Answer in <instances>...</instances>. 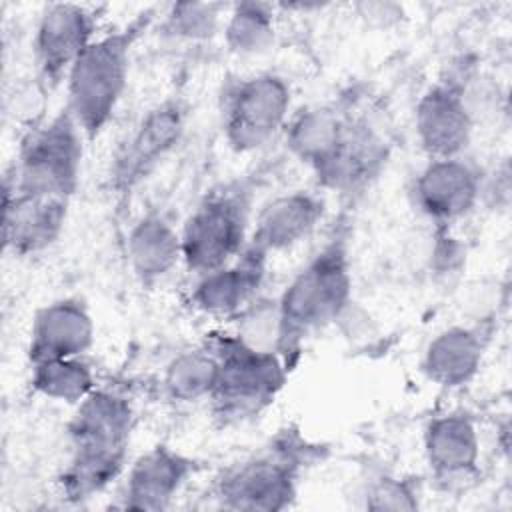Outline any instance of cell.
Wrapping results in <instances>:
<instances>
[{"instance_id": "obj_28", "label": "cell", "mask_w": 512, "mask_h": 512, "mask_svg": "<svg viewBox=\"0 0 512 512\" xmlns=\"http://www.w3.org/2000/svg\"><path fill=\"white\" fill-rule=\"evenodd\" d=\"M360 16H364L370 22H378V26H384L388 22H396L398 16H402V6L398 4H384V2H362L356 6Z\"/></svg>"}, {"instance_id": "obj_26", "label": "cell", "mask_w": 512, "mask_h": 512, "mask_svg": "<svg viewBox=\"0 0 512 512\" xmlns=\"http://www.w3.org/2000/svg\"><path fill=\"white\" fill-rule=\"evenodd\" d=\"M226 4L218 2H178L168 8L162 20V32L176 40H208L224 24Z\"/></svg>"}, {"instance_id": "obj_23", "label": "cell", "mask_w": 512, "mask_h": 512, "mask_svg": "<svg viewBox=\"0 0 512 512\" xmlns=\"http://www.w3.org/2000/svg\"><path fill=\"white\" fill-rule=\"evenodd\" d=\"M218 380V360L208 346L176 354L162 372L164 394L180 404L210 400Z\"/></svg>"}, {"instance_id": "obj_13", "label": "cell", "mask_w": 512, "mask_h": 512, "mask_svg": "<svg viewBox=\"0 0 512 512\" xmlns=\"http://www.w3.org/2000/svg\"><path fill=\"white\" fill-rule=\"evenodd\" d=\"M72 200L26 194L4 182L2 242L4 250L18 256H38L52 248L70 214Z\"/></svg>"}, {"instance_id": "obj_20", "label": "cell", "mask_w": 512, "mask_h": 512, "mask_svg": "<svg viewBox=\"0 0 512 512\" xmlns=\"http://www.w3.org/2000/svg\"><path fill=\"white\" fill-rule=\"evenodd\" d=\"M386 162L384 138L360 116L352 124L334 150V154L314 172L320 188L334 192H354L370 184Z\"/></svg>"}, {"instance_id": "obj_16", "label": "cell", "mask_w": 512, "mask_h": 512, "mask_svg": "<svg viewBox=\"0 0 512 512\" xmlns=\"http://www.w3.org/2000/svg\"><path fill=\"white\" fill-rule=\"evenodd\" d=\"M424 458L436 482L454 486L472 480L480 464V432L466 412L432 416L422 434Z\"/></svg>"}, {"instance_id": "obj_19", "label": "cell", "mask_w": 512, "mask_h": 512, "mask_svg": "<svg viewBox=\"0 0 512 512\" xmlns=\"http://www.w3.org/2000/svg\"><path fill=\"white\" fill-rule=\"evenodd\" d=\"M324 216V200L312 190H292L272 198L256 214L248 244L266 256L294 248Z\"/></svg>"}, {"instance_id": "obj_5", "label": "cell", "mask_w": 512, "mask_h": 512, "mask_svg": "<svg viewBox=\"0 0 512 512\" xmlns=\"http://www.w3.org/2000/svg\"><path fill=\"white\" fill-rule=\"evenodd\" d=\"M84 142L72 114L62 108L26 130L4 182L26 194L72 200L80 186Z\"/></svg>"}, {"instance_id": "obj_3", "label": "cell", "mask_w": 512, "mask_h": 512, "mask_svg": "<svg viewBox=\"0 0 512 512\" xmlns=\"http://www.w3.org/2000/svg\"><path fill=\"white\" fill-rule=\"evenodd\" d=\"M152 10L138 14L112 32L98 34L66 74V104L86 142L96 140L112 122L130 78L132 50L150 28Z\"/></svg>"}, {"instance_id": "obj_1", "label": "cell", "mask_w": 512, "mask_h": 512, "mask_svg": "<svg viewBox=\"0 0 512 512\" xmlns=\"http://www.w3.org/2000/svg\"><path fill=\"white\" fill-rule=\"evenodd\" d=\"M134 424V404L112 388H96L74 406L68 422L70 456L58 476L60 492L68 500L98 496L122 476Z\"/></svg>"}, {"instance_id": "obj_10", "label": "cell", "mask_w": 512, "mask_h": 512, "mask_svg": "<svg viewBox=\"0 0 512 512\" xmlns=\"http://www.w3.org/2000/svg\"><path fill=\"white\" fill-rule=\"evenodd\" d=\"M414 130L428 158L464 156L474 134V114L466 86L456 76L440 78L420 94Z\"/></svg>"}, {"instance_id": "obj_11", "label": "cell", "mask_w": 512, "mask_h": 512, "mask_svg": "<svg viewBox=\"0 0 512 512\" xmlns=\"http://www.w3.org/2000/svg\"><path fill=\"white\" fill-rule=\"evenodd\" d=\"M96 30L98 14L94 8L74 2L46 4L32 38V58L40 80L48 86L66 80L72 64L98 36Z\"/></svg>"}, {"instance_id": "obj_22", "label": "cell", "mask_w": 512, "mask_h": 512, "mask_svg": "<svg viewBox=\"0 0 512 512\" xmlns=\"http://www.w3.org/2000/svg\"><path fill=\"white\" fill-rule=\"evenodd\" d=\"M352 118L354 114L344 106H310L288 120L286 148L314 174L340 146Z\"/></svg>"}, {"instance_id": "obj_27", "label": "cell", "mask_w": 512, "mask_h": 512, "mask_svg": "<svg viewBox=\"0 0 512 512\" xmlns=\"http://www.w3.org/2000/svg\"><path fill=\"white\" fill-rule=\"evenodd\" d=\"M364 506L368 510H416L418 492L410 482L382 474L366 486Z\"/></svg>"}, {"instance_id": "obj_14", "label": "cell", "mask_w": 512, "mask_h": 512, "mask_svg": "<svg viewBox=\"0 0 512 512\" xmlns=\"http://www.w3.org/2000/svg\"><path fill=\"white\" fill-rule=\"evenodd\" d=\"M96 340V324L82 298H56L34 312L28 334V364L84 356Z\"/></svg>"}, {"instance_id": "obj_8", "label": "cell", "mask_w": 512, "mask_h": 512, "mask_svg": "<svg viewBox=\"0 0 512 512\" xmlns=\"http://www.w3.org/2000/svg\"><path fill=\"white\" fill-rule=\"evenodd\" d=\"M292 110V88L276 72H256L226 84L220 96V128L226 146L254 152L280 134Z\"/></svg>"}, {"instance_id": "obj_15", "label": "cell", "mask_w": 512, "mask_h": 512, "mask_svg": "<svg viewBox=\"0 0 512 512\" xmlns=\"http://www.w3.org/2000/svg\"><path fill=\"white\" fill-rule=\"evenodd\" d=\"M196 472L198 462L192 456L164 444L152 446L128 466L122 508L166 510Z\"/></svg>"}, {"instance_id": "obj_17", "label": "cell", "mask_w": 512, "mask_h": 512, "mask_svg": "<svg viewBox=\"0 0 512 512\" xmlns=\"http://www.w3.org/2000/svg\"><path fill=\"white\" fill-rule=\"evenodd\" d=\"M268 258L270 256L258 248L246 244V248L226 266L196 276V284L190 292V304L208 316H238L248 304H252L260 290Z\"/></svg>"}, {"instance_id": "obj_4", "label": "cell", "mask_w": 512, "mask_h": 512, "mask_svg": "<svg viewBox=\"0 0 512 512\" xmlns=\"http://www.w3.org/2000/svg\"><path fill=\"white\" fill-rule=\"evenodd\" d=\"M316 452L298 434H280L268 448L222 470L212 498L226 510L280 512L296 500L302 470L316 460Z\"/></svg>"}, {"instance_id": "obj_21", "label": "cell", "mask_w": 512, "mask_h": 512, "mask_svg": "<svg viewBox=\"0 0 512 512\" xmlns=\"http://www.w3.org/2000/svg\"><path fill=\"white\" fill-rule=\"evenodd\" d=\"M126 258L142 288L162 284L182 262L180 228L160 210L142 214L128 230Z\"/></svg>"}, {"instance_id": "obj_25", "label": "cell", "mask_w": 512, "mask_h": 512, "mask_svg": "<svg viewBox=\"0 0 512 512\" xmlns=\"http://www.w3.org/2000/svg\"><path fill=\"white\" fill-rule=\"evenodd\" d=\"M230 52L254 56L266 52L276 36V6L268 2H238L228 6L222 24Z\"/></svg>"}, {"instance_id": "obj_2", "label": "cell", "mask_w": 512, "mask_h": 512, "mask_svg": "<svg viewBox=\"0 0 512 512\" xmlns=\"http://www.w3.org/2000/svg\"><path fill=\"white\" fill-rule=\"evenodd\" d=\"M352 304V260L348 236L336 230L288 280L274 302L276 352L292 368L302 344L336 324Z\"/></svg>"}, {"instance_id": "obj_18", "label": "cell", "mask_w": 512, "mask_h": 512, "mask_svg": "<svg viewBox=\"0 0 512 512\" xmlns=\"http://www.w3.org/2000/svg\"><path fill=\"white\" fill-rule=\"evenodd\" d=\"M490 330L484 324H452L430 338L420 370L428 382L444 390L470 384L484 362Z\"/></svg>"}, {"instance_id": "obj_24", "label": "cell", "mask_w": 512, "mask_h": 512, "mask_svg": "<svg viewBox=\"0 0 512 512\" xmlns=\"http://www.w3.org/2000/svg\"><path fill=\"white\" fill-rule=\"evenodd\" d=\"M30 386L36 394L70 406L80 404L98 388L96 376L84 356L30 364Z\"/></svg>"}, {"instance_id": "obj_9", "label": "cell", "mask_w": 512, "mask_h": 512, "mask_svg": "<svg viewBox=\"0 0 512 512\" xmlns=\"http://www.w3.org/2000/svg\"><path fill=\"white\" fill-rule=\"evenodd\" d=\"M188 106L166 98L148 108L118 146L110 164V188L118 196L132 194L176 150L184 138Z\"/></svg>"}, {"instance_id": "obj_6", "label": "cell", "mask_w": 512, "mask_h": 512, "mask_svg": "<svg viewBox=\"0 0 512 512\" xmlns=\"http://www.w3.org/2000/svg\"><path fill=\"white\" fill-rule=\"evenodd\" d=\"M252 190L244 182L208 192L180 226L182 264L202 276L232 262L248 244Z\"/></svg>"}, {"instance_id": "obj_12", "label": "cell", "mask_w": 512, "mask_h": 512, "mask_svg": "<svg viewBox=\"0 0 512 512\" xmlns=\"http://www.w3.org/2000/svg\"><path fill=\"white\" fill-rule=\"evenodd\" d=\"M484 192L480 168L466 156L428 158L412 184L414 206L438 226L466 218Z\"/></svg>"}, {"instance_id": "obj_7", "label": "cell", "mask_w": 512, "mask_h": 512, "mask_svg": "<svg viewBox=\"0 0 512 512\" xmlns=\"http://www.w3.org/2000/svg\"><path fill=\"white\" fill-rule=\"evenodd\" d=\"M218 360V380L210 396L222 418H244L266 408L288 380L290 366L276 350L256 348L238 334L206 344Z\"/></svg>"}]
</instances>
